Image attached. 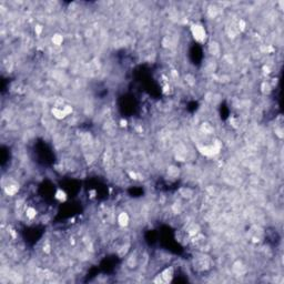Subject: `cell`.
I'll return each instance as SVG.
<instances>
[{"label":"cell","mask_w":284,"mask_h":284,"mask_svg":"<svg viewBox=\"0 0 284 284\" xmlns=\"http://www.w3.org/2000/svg\"><path fill=\"white\" fill-rule=\"evenodd\" d=\"M195 28H193V33H194V37L197 38L198 40H203L204 37H205V31L204 29L202 28L201 26H194Z\"/></svg>","instance_id":"6da1fadb"},{"label":"cell","mask_w":284,"mask_h":284,"mask_svg":"<svg viewBox=\"0 0 284 284\" xmlns=\"http://www.w3.org/2000/svg\"><path fill=\"white\" fill-rule=\"evenodd\" d=\"M119 222L121 225H124V224H127V222H128V215L125 213H122L121 215L119 216Z\"/></svg>","instance_id":"7a4b0ae2"}]
</instances>
